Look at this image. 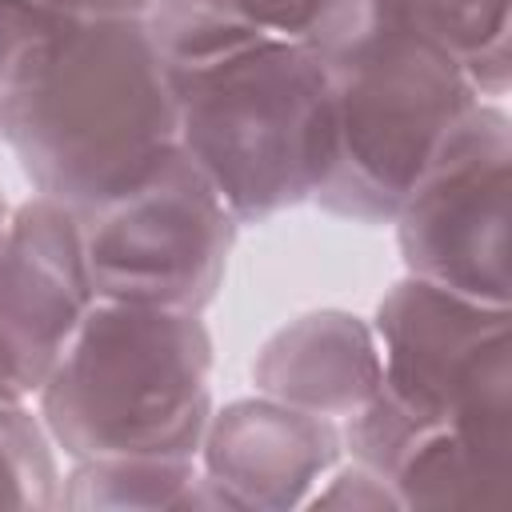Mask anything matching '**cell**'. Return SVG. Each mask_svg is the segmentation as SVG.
<instances>
[{
    "label": "cell",
    "mask_w": 512,
    "mask_h": 512,
    "mask_svg": "<svg viewBox=\"0 0 512 512\" xmlns=\"http://www.w3.org/2000/svg\"><path fill=\"white\" fill-rule=\"evenodd\" d=\"M324 60L332 160L312 204L340 220L392 224L480 92L444 48L384 24H364Z\"/></svg>",
    "instance_id": "277c9868"
},
{
    "label": "cell",
    "mask_w": 512,
    "mask_h": 512,
    "mask_svg": "<svg viewBox=\"0 0 512 512\" xmlns=\"http://www.w3.org/2000/svg\"><path fill=\"white\" fill-rule=\"evenodd\" d=\"M80 228L96 300L204 312L224 284L240 220L176 148L144 184L84 212Z\"/></svg>",
    "instance_id": "8992f818"
},
{
    "label": "cell",
    "mask_w": 512,
    "mask_h": 512,
    "mask_svg": "<svg viewBox=\"0 0 512 512\" xmlns=\"http://www.w3.org/2000/svg\"><path fill=\"white\" fill-rule=\"evenodd\" d=\"M368 324L380 396L412 420L460 432L488 464L512 472V308L404 272Z\"/></svg>",
    "instance_id": "5b68a950"
},
{
    "label": "cell",
    "mask_w": 512,
    "mask_h": 512,
    "mask_svg": "<svg viewBox=\"0 0 512 512\" xmlns=\"http://www.w3.org/2000/svg\"><path fill=\"white\" fill-rule=\"evenodd\" d=\"M44 0H0V88L68 24Z\"/></svg>",
    "instance_id": "2e32d148"
},
{
    "label": "cell",
    "mask_w": 512,
    "mask_h": 512,
    "mask_svg": "<svg viewBox=\"0 0 512 512\" xmlns=\"http://www.w3.org/2000/svg\"><path fill=\"white\" fill-rule=\"evenodd\" d=\"M68 460L196 456L212 416V336L200 312L92 300L36 392Z\"/></svg>",
    "instance_id": "3957f363"
},
{
    "label": "cell",
    "mask_w": 512,
    "mask_h": 512,
    "mask_svg": "<svg viewBox=\"0 0 512 512\" xmlns=\"http://www.w3.org/2000/svg\"><path fill=\"white\" fill-rule=\"evenodd\" d=\"M8 224H12V204H8L4 192H0V248H4V240H8Z\"/></svg>",
    "instance_id": "d6986e66"
},
{
    "label": "cell",
    "mask_w": 512,
    "mask_h": 512,
    "mask_svg": "<svg viewBox=\"0 0 512 512\" xmlns=\"http://www.w3.org/2000/svg\"><path fill=\"white\" fill-rule=\"evenodd\" d=\"M368 24L400 28L444 48L480 100H500L512 80V0H368Z\"/></svg>",
    "instance_id": "7c38bea8"
},
{
    "label": "cell",
    "mask_w": 512,
    "mask_h": 512,
    "mask_svg": "<svg viewBox=\"0 0 512 512\" xmlns=\"http://www.w3.org/2000/svg\"><path fill=\"white\" fill-rule=\"evenodd\" d=\"M408 276L484 304H508L512 276V120L480 100L392 216Z\"/></svg>",
    "instance_id": "52a82bcc"
},
{
    "label": "cell",
    "mask_w": 512,
    "mask_h": 512,
    "mask_svg": "<svg viewBox=\"0 0 512 512\" xmlns=\"http://www.w3.org/2000/svg\"><path fill=\"white\" fill-rule=\"evenodd\" d=\"M256 392L344 424L380 392V348L368 320L320 308L276 328L252 360Z\"/></svg>",
    "instance_id": "8fae6325"
},
{
    "label": "cell",
    "mask_w": 512,
    "mask_h": 512,
    "mask_svg": "<svg viewBox=\"0 0 512 512\" xmlns=\"http://www.w3.org/2000/svg\"><path fill=\"white\" fill-rule=\"evenodd\" d=\"M152 12L292 40L324 56L368 24V0H156Z\"/></svg>",
    "instance_id": "5bb4252c"
},
{
    "label": "cell",
    "mask_w": 512,
    "mask_h": 512,
    "mask_svg": "<svg viewBox=\"0 0 512 512\" xmlns=\"http://www.w3.org/2000/svg\"><path fill=\"white\" fill-rule=\"evenodd\" d=\"M44 4L72 20H116V16H148L156 0H44Z\"/></svg>",
    "instance_id": "ac0fdd59"
},
{
    "label": "cell",
    "mask_w": 512,
    "mask_h": 512,
    "mask_svg": "<svg viewBox=\"0 0 512 512\" xmlns=\"http://www.w3.org/2000/svg\"><path fill=\"white\" fill-rule=\"evenodd\" d=\"M340 456L344 436L336 420L280 404L264 392L212 408L196 452L200 472L224 496L228 512L304 508Z\"/></svg>",
    "instance_id": "9c48e42d"
},
{
    "label": "cell",
    "mask_w": 512,
    "mask_h": 512,
    "mask_svg": "<svg viewBox=\"0 0 512 512\" xmlns=\"http://www.w3.org/2000/svg\"><path fill=\"white\" fill-rule=\"evenodd\" d=\"M176 104V148L240 224L308 204L332 160V84L316 48L148 16Z\"/></svg>",
    "instance_id": "6da1fadb"
},
{
    "label": "cell",
    "mask_w": 512,
    "mask_h": 512,
    "mask_svg": "<svg viewBox=\"0 0 512 512\" xmlns=\"http://www.w3.org/2000/svg\"><path fill=\"white\" fill-rule=\"evenodd\" d=\"M344 448L372 468L400 500V508H500L508 504L512 472L488 464L460 432L404 416L376 392L356 416L340 424Z\"/></svg>",
    "instance_id": "30bf717a"
},
{
    "label": "cell",
    "mask_w": 512,
    "mask_h": 512,
    "mask_svg": "<svg viewBox=\"0 0 512 512\" xmlns=\"http://www.w3.org/2000/svg\"><path fill=\"white\" fill-rule=\"evenodd\" d=\"M0 136L20 172L72 212H96L176 152V104L148 16L68 20L4 88Z\"/></svg>",
    "instance_id": "7a4b0ae2"
},
{
    "label": "cell",
    "mask_w": 512,
    "mask_h": 512,
    "mask_svg": "<svg viewBox=\"0 0 512 512\" xmlns=\"http://www.w3.org/2000/svg\"><path fill=\"white\" fill-rule=\"evenodd\" d=\"M60 508L80 512H228L224 496L200 472L196 456H116V460H72L60 484Z\"/></svg>",
    "instance_id": "4fadbf2b"
},
{
    "label": "cell",
    "mask_w": 512,
    "mask_h": 512,
    "mask_svg": "<svg viewBox=\"0 0 512 512\" xmlns=\"http://www.w3.org/2000/svg\"><path fill=\"white\" fill-rule=\"evenodd\" d=\"M304 508H352V512H400V500H396V492L372 472V468H364V464H336L324 480H320V488L304 500Z\"/></svg>",
    "instance_id": "e0dca14e"
},
{
    "label": "cell",
    "mask_w": 512,
    "mask_h": 512,
    "mask_svg": "<svg viewBox=\"0 0 512 512\" xmlns=\"http://www.w3.org/2000/svg\"><path fill=\"white\" fill-rule=\"evenodd\" d=\"M56 444L32 400H0V508H60Z\"/></svg>",
    "instance_id": "9a60e30c"
},
{
    "label": "cell",
    "mask_w": 512,
    "mask_h": 512,
    "mask_svg": "<svg viewBox=\"0 0 512 512\" xmlns=\"http://www.w3.org/2000/svg\"><path fill=\"white\" fill-rule=\"evenodd\" d=\"M80 212L28 196L0 248V400H36L92 308Z\"/></svg>",
    "instance_id": "ba28073f"
}]
</instances>
